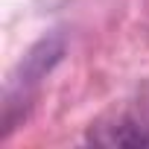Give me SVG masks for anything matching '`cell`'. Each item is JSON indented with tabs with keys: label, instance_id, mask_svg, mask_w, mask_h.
Listing matches in <instances>:
<instances>
[{
	"label": "cell",
	"instance_id": "obj_1",
	"mask_svg": "<svg viewBox=\"0 0 149 149\" xmlns=\"http://www.w3.org/2000/svg\"><path fill=\"white\" fill-rule=\"evenodd\" d=\"M64 56V41L61 35H47L41 38L21 61V76H18V85L26 88V85H35L38 79H44L47 73L58 64V58Z\"/></svg>",
	"mask_w": 149,
	"mask_h": 149
}]
</instances>
